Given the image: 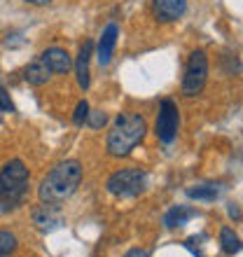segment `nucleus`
I'll return each mask as SVG.
<instances>
[{"label":"nucleus","instance_id":"f257e3e1","mask_svg":"<svg viewBox=\"0 0 243 257\" xmlns=\"http://www.w3.org/2000/svg\"><path fill=\"white\" fill-rule=\"evenodd\" d=\"M80 180H82L80 162H75V159L61 162L42 178L40 187H38V196H40L42 203H61L77 192Z\"/></svg>","mask_w":243,"mask_h":257},{"label":"nucleus","instance_id":"f03ea898","mask_svg":"<svg viewBox=\"0 0 243 257\" xmlns=\"http://www.w3.org/2000/svg\"><path fill=\"white\" fill-rule=\"evenodd\" d=\"M148 134V122L138 112H124L115 119L108 134V155L110 157H127L131 150L143 143Z\"/></svg>","mask_w":243,"mask_h":257},{"label":"nucleus","instance_id":"7ed1b4c3","mask_svg":"<svg viewBox=\"0 0 243 257\" xmlns=\"http://www.w3.org/2000/svg\"><path fill=\"white\" fill-rule=\"evenodd\" d=\"M28 196V169L21 159L7 162L0 171V210L19 208Z\"/></svg>","mask_w":243,"mask_h":257},{"label":"nucleus","instance_id":"20e7f679","mask_svg":"<svg viewBox=\"0 0 243 257\" xmlns=\"http://www.w3.org/2000/svg\"><path fill=\"white\" fill-rule=\"evenodd\" d=\"M108 192L112 196H119V199H134L145 190V173L136 166H129V169H119L115 171L112 176L108 178L105 183Z\"/></svg>","mask_w":243,"mask_h":257},{"label":"nucleus","instance_id":"39448f33","mask_svg":"<svg viewBox=\"0 0 243 257\" xmlns=\"http://www.w3.org/2000/svg\"><path fill=\"white\" fill-rule=\"evenodd\" d=\"M206 80H208V56L203 49H196L192 52L187 59V66H185V75H182V94L185 96H196L201 94L203 87H206Z\"/></svg>","mask_w":243,"mask_h":257},{"label":"nucleus","instance_id":"423d86ee","mask_svg":"<svg viewBox=\"0 0 243 257\" xmlns=\"http://www.w3.org/2000/svg\"><path fill=\"white\" fill-rule=\"evenodd\" d=\"M178 122H180V115H178V105L171 98H164L162 105H159V115H157V124H155V134L162 143H173L178 136Z\"/></svg>","mask_w":243,"mask_h":257},{"label":"nucleus","instance_id":"0eeeda50","mask_svg":"<svg viewBox=\"0 0 243 257\" xmlns=\"http://www.w3.org/2000/svg\"><path fill=\"white\" fill-rule=\"evenodd\" d=\"M185 12H187V0H152V14L162 24L182 19Z\"/></svg>","mask_w":243,"mask_h":257},{"label":"nucleus","instance_id":"6e6552de","mask_svg":"<svg viewBox=\"0 0 243 257\" xmlns=\"http://www.w3.org/2000/svg\"><path fill=\"white\" fill-rule=\"evenodd\" d=\"M117 38H119V28H117V24L112 21V24H108V26L103 28V35H101V40H98V63H101V66H108V63L112 61Z\"/></svg>","mask_w":243,"mask_h":257},{"label":"nucleus","instance_id":"1a4fd4ad","mask_svg":"<svg viewBox=\"0 0 243 257\" xmlns=\"http://www.w3.org/2000/svg\"><path fill=\"white\" fill-rule=\"evenodd\" d=\"M40 59H42V63H45V66H47L52 73H56V75L68 73V70H70V66H73L70 54H68L66 49H61V47L45 49V52L40 54Z\"/></svg>","mask_w":243,"mask_h":257},{"label":"nucleus","instance_id":"9d476101","mask_svg":"<svg viewBox=\"0 0 243 257\" xmlns=\"http://www.w3.org/2000/svg\"><path fill=\"white\" fill-rule=\"evenodd\" d=\"M94 52V42L87 40L82 45L80 54H77V63H75V73H77V84L82 89H89V59Z\"/></svg>","mask_w":243,"mask_h":257},{"label":"nucleus","instance_id":"9b49d317","mask_svg":"<svg viewBox=\"0 0 243 257\" xmlns=\"http://www.w3.org/2000/svg\"><path fill=\"white\" fill-rule=\"evenodd\" d=\"M49 77H52V70L42 63V59L31 61L26 66V70H24V80H26L31 87H42V84H47Z\"/></svg>","mask_w":243,"mask_h":257},{"label":"nucleus","instance_id":"f8f14e48","mask_svg":"<svg viewBox=\"0 0 243 257\" xmlns=\"http://www.w3.org/2000/svg\"><path fill=\"white\" fill-rule=\"evenodd\" d=\"M54 208H56V203H40L33 210V220L40 229H52V227H56L61 222V215Z\"/></svg>","mask_w":243,"mask_h":257},{"label":"nucleus","instance_id":"ddd939ff","mask_svg":"<svg viewBox=\"0 0 243 257\" xmlns=\"http://www.w3.org/2000/svg\"><path fill=\"white\" fill-rule=\"evenodd\" d=\"M194 215H196V210L192 208V206H173V208L164 215V224H166L169 229H176V227L187 224Z\"/></svg>","mask_w":243,"mask_h":257},{"label":"nucleus","instance_id":"4468645a","mask_svg":"<svg viewBox=\"0 0 243 257\" xmlns=\"http://www.w3.org/2000/svg\"><path fill=\"white\" fill-rule=\"evenodd\" d=\"M220 243H222V250L227 252V255H236V252L241 250V241H238V236L229 227H222V231H220Z\"/></svg>","mask_w":243,"mask_h":257},{"label":"nucleus","instance_id":"2eb2a0df","mask_svg":"<svg viewBox=\"0 0 243 257\" xmlns=\"http://www.w3.org/2000/svg\"><path fill=\"white\" fill-rule=\"evenodd\" d=\"M189 199H215L217 196V187H210V185H199V187H189L187 190Z\"/></svg>","mask_w":243,"mask_h":257},{"label":"nucleus","instance_id":"dca6fc26","mask_svg":"<svg viewBox=\"0 0 243 257\" xmlns=\"http://www.w3.org/2000/svg\"><path fill=\"white\" fill-rule=\"evenodd\" d=\"M17 236L14 234H10V231H3L0 229V257H5L10 255V252L17 250Z\"/></svg>","mask_w":243,"mask_h":257},{"label":"nucleus","instance_id":"f3484780","mask_svg":"<svg viewBox=\"0 0 243 257\" xmlns=\"http://www.w3.org/2000/svg\"><path fill=\"white\" fill-rule=\"evenodd\" d=\"M84 122H87L91 128H101L103 124L108 122V115H105L103 110H96V112H91V110H89V115H87V119H84Z\"/></svg>","mask_w":243,"mask_h":257},{"label":"nucleus","instance_id":"a211bd4d","mask_svg":"<svg viewBox=\"0 0 243 257\" xmlns=\"http://www.w3.org/2000/svg\"><path fill=\"white\" fill-rule=\"evenodd\" d=\"M89 115V103L87 101H80L77 105H75V112H73V122L75 124H84V119H87Z\"/></svg>","mask_w":243,"mask_h":257},{"label":"nucleus","instance_id":"6ab92c4d","mask_svg":"<svg viewBox=\"0 0 243 257\" xmlns=\"http://www.w3.org/2000/svg\"><path fill=\"white\" fill-rule=\"evenodd\" d=\"M0 112H14V103L3 84H0Z\"/></svg>","mask_w":243,"mask_h":257},{"label":"nucleus","instance_id":"aec40b11","mask_svg":"<svg viewBox=\"0 0 243 257\" xmlns=\"http://www.w3.org/2000/svg\"><path fill=\"white\" fill-rule=\"evenodd\" d=\"M124 257H148V252L141 250V248H131V250H129Z\"/></svg>","mask_w":243,"mask_h":257},{"label":"nucleus","instance_id":"412c9836","mask_svg":"<svg viewBox=\"0 0 243 257\" xmlns=\"http://www.w3.org/2000/svg\"><path fill=\"white\" fill-rule=\"evenodd\" d=\"M229 215L234 217V220H238V217H241V210H238L236 203H229Z\"/></svg>","mask_w":243,"mask_h":257},{"label":"nucleus","instance_id":"4be33fe9","mask_svg":"<svg viewBox=\"0 0 243 257\" xmlns=\"http://www.w3.org/2000/svg\"><path fill=\"white\" fill-rule=\"evenodd\" d=\"M26 3H31V5H38V7H42V5H49L52 0H26Z\"/></svg>","mask_w":243,"mask_h":257},{"label":"nucleus","instance_id":"5701e85b","mask_svg":"<svg viewBox=\"0 0 243 257\" xmlns=\"http://www.w3.org/2000/svg\"><path fill=\"white\" fill-rule=\"evenodd\" d=\"M0 122H3V112H0Z\"/></svg>","mask_w":243,"mask_h":257}]
</instances>
